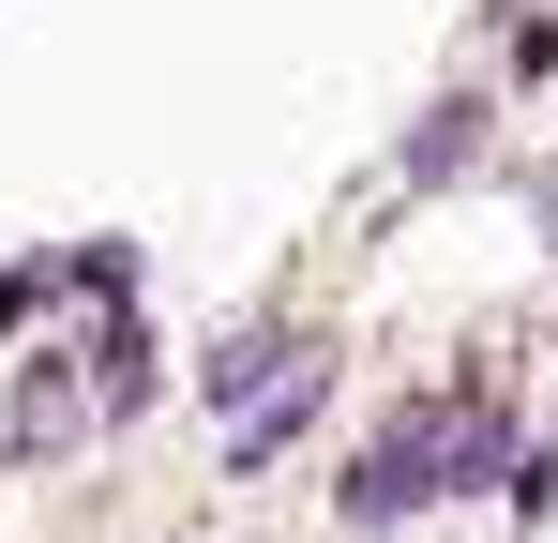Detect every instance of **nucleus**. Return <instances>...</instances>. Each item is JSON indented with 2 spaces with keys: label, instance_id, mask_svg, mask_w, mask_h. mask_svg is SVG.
I'll list each match as a JSON object with an SVG mask.
<instances>
[{
  "label": "nucleus",
  "instance_id": "obj_1",
  "mask_svg": "<svg viewBox=\"0 0 558 543\" xmlns=\"http://www.w3.org/2000/svg\"><path fill=\"white\" fill-rule=\"evenodd\" d=\"M453 468H498V438H483V408H423V423H392V438L348 468V514L363 529H392V514H423V498H453ZM513 483V468H498Z\"/></svg>",
  "mask_w": 558,
  "mask_h": 543
},
{
  "label": "nucleus",
  "instance_id": "obj_2",
  "mask_svg": "<svg viewBox=\"0 0 558 543\" xmlns=\"http://www.w3.org/2000/svg\"><path fill=\"white\" fill-rule=\"evenodd\" d=\"M468 152H483V106H468V90H453V106L423 121V152H408V196H438V181H453Z\"/></svg>",
  "mask_w": 558,
  "mask_h": 543
}]
</instances>
